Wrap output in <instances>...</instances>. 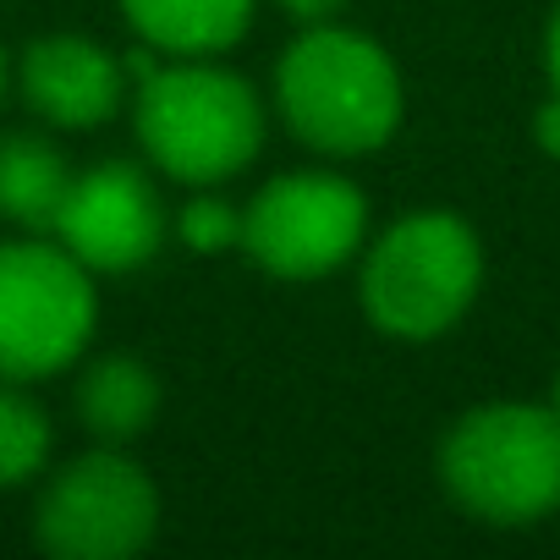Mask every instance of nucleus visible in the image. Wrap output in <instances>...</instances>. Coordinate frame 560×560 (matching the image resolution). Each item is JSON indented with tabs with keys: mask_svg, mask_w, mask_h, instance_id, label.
<instances>
[{
	"mask_svg": "<svg viewBox=\"0 0 560 560\" xmlns=\"http://www.w3.org/2000/svg\"><path fill=\"white\" fill-rule=\"evenodd\" d=\"M275 105L298 143L330 160L374 154L396 138L407 89L401 67L369 34L308 23L275 67Z\"/></svg>",
	"mask_w": 560,
	"mask_h": 560,
	"instance_id": "nucleus-1",
	"label": "nucleus"
},
{
	"mask_svg": "<svg viewBox=\"0 0 560 560\" xmlns=\"http://www.w3.org/2000/svg\"><path fill=\"white\" fill-rule=\"evenodd\" d=\"M132 127L143 154L187 187H220L264 149V105L253 83L209 56H165L149 67L132 94Z\"/></svg>",
	"mask_w": 560,
	"mask_h": 560,
	"instance_id": "nucleus-2",
	"label": "nucleus"
},
{
	"mask_svg": "<svg viewBox=\"0 0 560 560\" xmlns=\"http://www.w3.org/2000/svg\"><path fill=\"white\" fill-rule=\"evenodd\" d=\"M440 483L445 494L489 522V527H527L560 511V418L527 401L472 407L451 423L440 445Z\"/></svg>",
	"mask_w": 560,
	"mask_h": 560,
	"instance_id": "nucleus-3",
	"label": "nucleus"
},
{
	"mask_svg": "<svg viewBox=\"0 0 560 560\" xmlns=\"http://www.w3.org/2000/svg\"><path fill=\"white\" fill-rule=\"evenodd\" d=\"M478 287H483L478 231L451 209H418L363 253L358 298L374 330L396 341H434L472 308Z\"/></svg>",
	"mask_w": 560,
	"mask_h": 560,
	"instance_id": "nucleus-4",
	"label": "nucleus"
},
{
	"mask_svg": "<svg viewBox=\"0 0 560 560\" xmlns=\"http://www.w3.org/2000/svg\"><path fill=\"white\" fill-rule=\"evenodd\" d=\"M100 325L94 269L61 242L0 247V380L28 385L67 374Z\"/></svg>",
	"mask_w": 560,
	"mask_h": 560,
	"instance_id": "nucleus-5",
	"label": "nucleus"
},
{
	"mask_svg": "<svg viewBox=\"0 0 560 560\" xmlns=\"http://www.w3.org/2000/svg\"><path fill=\"white\" fill-rule=\"evenodd\" d=\"M369 236V198L336 171H287L242 203V253L280 280H319L352 264Z\"/></svg>",
	"mask_w": 560,
	"mask_h": 560,
	"instance_id": "nucleus-6",
	"label": "nucleus"
},
{
	"mask_svg": "<svg viewBox=\"0 0 560 560\" xmlns=\"http://www.w3.org/2000/svg\"><path fill=\"white\" fill-rule=\"evenodd\" d=\"M154 527L160 489L132 456H121V445L67 462L34 511V538L61 560H127L154 544Z\"/></svg>",
	"mask_w": 560,
	"mask_h": 560,
	"instance_id": "nucleus-7",
	"label": "nucleus"
},
{
	"mask_svg": "<svg viewBox=\"0 0 560 560\" xmlns=\"http://www.w3.org/2000/svg\"><path fill=\"white\" fill-rule=\"evenodd\" d=\"M50 236L78 264H89L94 275H127V269H143L160 253L165 203L138 165L105 160V165L72 176Z\"/></svg>",
	"mask_w": 560,
	"mask_h": 560,
	"instance_id": "nucleus-8",
	"label": "nucleus"
},
{
	"mask_svg": "<svg viewBox=\"0 0 560 560\" xmlns=\"http://www.w3.org/2000/svg\"><path fill=\"white\" fill-rule=\"evenodd\" d=\"M18 83H23V100L34 105V116H45L61 132L105 127L127 100V67L105 45L78 39V34H56V39L28 45Z\"/></svg>",
	"mask_w": 560,
	"mask_h": 560,
	"instance_id": "nucleus-9",
	"label": "nucleus"
},
{
	"mask_svg": "<svg viewBox=\"0 0 560 560\" xmlns=\"http://www.w3.org/2000/svg\"><path fill=\"white\" fill-rule=\"evenodd\" d=\"M258 0H121L127 28L160 56H220L242 45Z\"/></svg>",
	"mask_w": 560,
	"mask_h": 560,
	"instance_id": "nucleus-10",
	"label": "nucleus"
},
{
	"mask_svg": "<svg viewBox=\"0 0 560 560\" xmlns=\"http://www.w3.org/2000/svg\"><path fill=\"white\" fill-rule=\"evenodd\" d=\"M72 401H78L83 429L100 445H132L160 418V380H154V369L143 358L110 352V358H94L78 374Z\"/></svg>",
	"mask_w": 560,
	"mask_h": 560,
	"instance_id": "nucleus-11",
	"label": "nucleus"
},
{
	"mask_svg": "<svg viewBox=\"0 0 560 560\" xmlns=\"http://www.w3.org/2000/svg\"><path fill=\"white\" fill-rule=\"evenodd\" d=\"M72 171L67 154L39 132H7L0 138V214L23 231H50L67 203Z\"/></svg>",
	"mask_w": 560,
	"mask_h": 560,
	"instance_id": "nucleus-12",
	"label": "nucleus"
},
{
	"mask_svg": "<svg viewBox=\"0 0 560 560\" xmlns=\"http://www.w3.org/2000/svg\"><path fill=\"white\" fill-rule=\"evenodd\" d=\"M50 456V418L12 380L0 385V489L28 483Z\"/></svg>",
	"mask_w": 560,
	"mask_h": 560,
	"instance_id": "nucleus-13",
	"label": "nucleus"
},
{
	"mask_svg": "<svg viewBox=\"0 0 560 560\" xmlns=\"http://www.w3.org/2000/svg\"><path fill=\"white\" fill-rule=\"evenodd\" d=\"M176 236L192 253H231V247H242V209L214 198L209 187H198V198L176 214Z\"/></svg>",
	"mask_w": 560,
	"mask_h": 560,
	"instance_id": "nucleus-14",
	"label": "nucleus"
},
{
	"mask_svg": "<svg viewBox=\"0 0 560 560\" xmlns=\"http://www.w3.org/2000/svg\"><path fill=\"white\" fill-rule=\"evenodd\" d=\"M533 138H538V149H544V154H555V160H560V89L538 105V116H533Z\"/></svg>",
	"mask_w": 560,
	"mask_h": 560,
	"instance_id": "nucleus-15",
	"label": "nucleus"
},
{
	"mask_svg": "<svg viewBox=\"0 0 560 560\" xmlns=\"http://www.w3.org/2000/svg\"><path fill=\"white\" fill-rule=\"evenodd\" d=\"M275 7H280V12H292V18L308 28V23H330V18L347 7V0H275Z\"/></svg>",
	"mask_w": 560,
	"mask_h": 560,
	"instance_id": "nucleus-16",
	"label": "nucleus"
},
{
	"mask_svg": "<svg viewBox=\"0 0 560 560\" xmlns=\"http://www.w3.org/2000/svg\"><path fill=\"white\" fill-rule=\"evenodd\" d=\"M544 61H549V83L560 89V7L549 18V39H544Z\"/></svg>",
	"mask_w": 560,
	"mask_h": 560,
	"instance_id": "nucleus-17",
	"label": "nucleus"
},
{
	"mask_svg": "<svg viewBox=\"0 0 560 560\" xmlns=\"http://www.w3.org/2000/svg\"><path fill=\"white\" fill-rule=\"evenodd\" d=\"M7 83H12V67H7V50H0V100H7Z\"/></svg>",
	"mask_w": 560,
	"mask_h": 560,
	"instance_id": "nucleus-18",
	"label": "nucleus"
},
{
	"mask_svg": "<svg viewBox=\"0 0 560 560\" xmlns=\"http://www.w3.org/2000/svg\"><path fill=\"white\" fill-rule=\"evenodd\" d=\"M549 412L560 418V374H555V385H549Z\"/></svg>",
	"mask_w": 560,
	"mask_h": 560,
	"instance_id": "nucleus-19",
	"label": "nucleus"
}]
</instances>
